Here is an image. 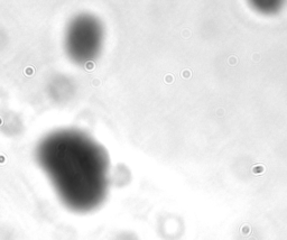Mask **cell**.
<instances>
[{
  "label": "cell",
  "mask_w": 287,
  "mask_h": 240,
  "mask_svg": "<svg viewBox=\"0 0 287 240\" xmlns=\"http://www.w3.org/2000/svg\"><path fill=\"white\" fill-rule=\"evenodd\" d=\"M37 160L69 209L88 212L104 201L109 158L84 133L64 129L47 135L37 147Z\"/></svg>",
  "instance_id": "1"
},
{
  "label": "cell",
  "mask_w": 287,
  "mask_h": 240,
  "mask_svg": "<svg viewBox=\"0 0 287 240\" xmlns=\"http://www.w3.org/2000/svg\"><path fill=\"white\" fill-rule=\"evenodd\" d=\"M229 63H230V65H236V64L238 63V59L236 56H231L230 58H229Z\"/></svg>",
  "instance_id": "5"
},
{
  "label": "cell",
  "mask_w": 287,
  "mask_h": 240,
  "mask_svg": "<svg viewBox=\"0 0 287 240\" xmlns=\"http://www.w3.org/2000/svg\"><path fill=\"white\" fill-rule=\"evenodd\" d=\"M264 171H265V168L262 165H257V166H255L252 168V173H255V174H260V173H262Z\"/></svg>",
  "instance_id": "4"
},
{
  "label": "cell",
  "mask_w": 287,
  "mask_h": 240,
  "mask_svg": "<svg viewBox=\"0 0 287 240\" xmlns=\"http://www.w3.org/2000/svg\"><path fill=\"white\" fill-rule=\"evenodd\" d=\"M183 75H184V78H185V79H189L190 76H191V72H190V71H185Z\"/></svg>",
  "instance_id": "6"
},
{
  "label": "cell",
  "mask_w": 287,
  "mask_h": 240,
  "mask_svg": "<svg viewBox=\"0 0 287 240\" xmlns=\"http://www.w3.org/2000/svg\"><path fill=\"white\" fill-rule=\"evenodd\" d=\"M103 44L102 24L90 15L78 16L65 33V49L78 64H86L99 56Z\"/></svg>",
  "instance_id": "2"
},
{
  "label": "cell",
  "mask_w": 287,
  "mask_h": 240,
  "mask_svg": "<svg viewBox=\"0 0 287 240\" xmlns=\"http://www.w3.org/2000/svg\"><path fill=\"white\" fill-rule=\"evenodd\" d=\"M117 240H137V238L135 236H132L129 232H126V233H121L119 237L117 238Z\"/></svg>",
  "instance_id": "3"
}]
</instances>
